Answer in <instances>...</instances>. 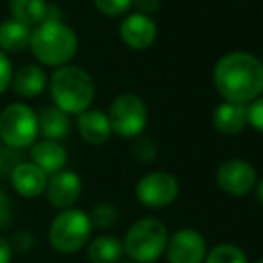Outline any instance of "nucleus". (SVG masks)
Instances as JSON below:
<instances>
[{
  "label": "nucleus",
  "instance_id": "obj_6",
  "mask_svg": "<svg viewBox=\"0 0 263 263\" xmlns=\"http://www.w3.org/2000/svg\"><path fill=\"white\" fill-rule=\"evenodd\" d=\"M38 138V115L27 104L14 102L0 113V140L14 151L31 147Z\"/></svg>",
  "mask_w": 263,
  "mask_h": 263
},
{
  "label": "nucleus",
  "instance_id": "obj_27",
  "mask_svg": "<svg viewBox=\"0 0 263 263\" xmlns=\"http://www.w3.org/2000/svg\"><path fill=\"white\" fill-rule=\"evenodd\" d=\"M247 122L256 131L263 133V97H258L247 106Z\"/></svg>",
  "mask_w": 263,
  "mask_h": 263
},
{
  "label": "nucleus",
  "instance_id": "obj_26",
  "mask_svg": "<svg viewBox=\"0 0 263 263\" xmlns=\"http://www.w3.org/2000/svg\"><path fill=\"white\" fill-rule=\"evenodd\" d=\"M97 9L106 16H120L129 9L133 0H93Z\"/></svg>",
  "mask_w": 263,
  "mask_h": 263
},
{
  "label": "nucleus",
  "instance_id": "obj_10",
  "mask_svg": "<svg viewBox=\"0 0 263 263\" xmlns=\"http://www.w3.org/2000/svg\"><path fill=\"white\" fill-rule=\"evenodd\" d=\"M165 253L168 263H204L208 249L199 231L179 229L168 238Z\"/></svg>",
  "mask_w": 263,
  "mask_h": 263
},
{
  "label": "nucleus",
  "instance_id": "obj_29",
  "mask_svg": "<svg viewBox=\"0 0 263 263\" xmlns=\"http://www.w3.org/2000/svg\"><path fill=\"white\" fill-rule=\"evenodd\" d=\"M11 218H13V204H11V199L7 197L6 192L0 190V231L6 229L11 224Z\"/></svg>",
  "mask_w": 263,
  "mask_h": 263
},
{
  "label": "nucleus",
  "instance_id": "obj_25",
  "mask_svg": "<svg viewBox=\"0 0 263 263\" xmlns=\"http://www.w3.org/2000/svg\"><path fill=\"white\" fill-rule=\"evenodd\" d=\"M9 246L13 249V253H20V254L29 253V251H32L36 247V236L31 231L22 229V231H16L11 236Z\"/></svg>",
  "mask_w": 263,
  "mask_h": 263
},
{
  "label": "nucleus",
  "instance_id": "obj_31",
  "mask_svg": "<svg viewBox=\"0 0 263 263\" xmlns=\"http://www.w3.org/2000/svg\"><path fill=\"white\" fill-rule=\"evenodd\" d=\"M13 249L9 246V240L0 236V263H11L13 260Z\"/></svg>",
  "mask_w": 263,
  "mask_h": 263
},
{
  "label": "nucleus",
  "instance_id": "obj_3",
  "mask_svg": "<svg viewBox=\"0 0 263 263\" xmlns=\"http://www.w3.org/2000/svg\"><path fill=\"white\" fill-rule=\"evenodd\" d=\"M79 40L73 29L61 20H45L31 32V47L34 58L47 66H65L76 55Z\"/></svg>",
  "mask_w": 263,
  "mask_h": 263
},
{
  "label": "nucleus",
  "instance_id": "obj_9",
  "mask_svg": "<svg viewBox=\"0 0 263 263\" xmlns=\"http://www.w3.org/2000/svg\"><path fill=\"white\" fill-rule=\"evenodd\" d=\"M81 194H83V179L73 170H61L47 179L45 197L49 204L59 211L76 208Z\"/></svg>",
  "mask_w": 263,
  "mask_h": 263
},
{
  "label": "nucleus",
  "instance_id": "obj_22",
  "mask_svg": "<svg viewBox=\"0 0 263 263\" xmlns=\"http://www.w3.org/2000/svg\"><path fill=\"white\" fill-rule=\"evenodd\" d=\"M88 217H90L91 228L99 229V231H104V229H109L117 224L118 210L115 208L113 202L102 201V202H97V204L91 208V211L88 213Z\"/></svg>",
  "mask_w": 263,
  "mask_h": 263
},
{
  "label": "nucleus",
  "instance_id": "obj_15",
  "mask_svg": "<svg viewBox=\"0 0 263 263\" xmlns=\"http://www.w3.org/2000/svg\"><path fill=\"white\" fill-rule=\"evenodd\" d=\"M77 131L81 138L90 145H102L109 140L111 125L107 115L99 109H88L77 118Z\"/></svg>",
  "mask_w": 263,
  "mask_h": 263
},
{
  "label": "nucleus",
  "instance_id": "obj_16",
  "mask_svg": "<svg viewBox=\"0 0 263 263\" xmlns=\"http://www.w3.org/2000/svg\"><path fill=\"white\" fill-rule=\"evenodd\" d=\"M247 122V106L235 104V102H222L217 106L213 113V125L222 135H238L240 131L246 129Z\"/></svg>",
  "mask_w": 263,
  "mask_h": 263
},
{
  "label": "nucleus",
  "instance_id": "obj_24",
  "mask_svg": "<svg viewBox=\"0 0 263 263\" xmlns=\"http://www.w3.org/2000/svg\"><path fill=\"white\" fill-rule=\"evenodd\" d=\"M133 158L136 159L138 163H153L156 159L158 149H156V143L153 142L151 138L147 136H138L133 143Z\"/></svg>",
  "mask_w": 263,
  "mask_h": 263
},
{
  "label": "nucleus",
  "instance_id": "obj_32",
  "mask_svg": "<svg viewBox=\"0 0 263 263\" xmlns=\"http://www.w3.org/2000/svg\"><path fill=\"white\" fill-rule=\"evenodd\" d=\"M256 199H258V202L263 206V179L260 181V183H256Z\"/></svg>",
  "mask_w": 263,
  "mask_h": 263
},
{
  "label": "nucleus",
  "instance_id": "obj_13",
  "mask_svg": "<svg viewBox=\"0 0 263 263\" xmlns=\"http://www.w3.org/2000/svg\"><path fill=\"white\" fill-rule=\"evenodd\" d=\"M9 177L16 194L25 199H36L45 194L47 179H49V176L32 161L16 163L11 168Z\"/></svg>",
  "mask_w": 263,
  "mask_h": 263
},
{
  "label": "nucleus",
  "instance_id": "obj_20",
  "mask_svg": "<svg viewBox=\"0 0 263 263\" xmlns=\"http://www.w3.org/2000/svg\"><path fill=\"white\" fill-rule=\"evenodd\" d=\"M11 18L27 27H38L47 20L49 2L47 0H9Z\"/></svg>",
  "mask_w": 263,
  "mask_h": 263
},
{
  "label": "nucleus",
  "instance_id": "obj_4",
  "mask_svg": "<svg viewBox=\"0 0 263 263\" xmlns=\"http://www.w3.org/2000/svg\"><path fill=\"white\" fill-rule=\"evenodd\" d=\"M168 231L158 218L147 217L136 220L124 238V253L135 263H154L165 254Z\"/></svg>",
  "mask_w": 263,
  "mask_h": 263
},
{
  "label": "nucleus",
  "instance_id": "obj_2",
  "mask_svg": "<svg viewBox=\"0 0 263 263\" xmlns=\"http://www.w3.org/2000/svg\"><path fill=\"white\" fill-rule=\"evenodd\" d=\"M50 95L54 106L66 115H77L90 109L95 97V84L81 66H59L50 77Z\"/></svg>",
  "mask_w": 263,
  "mask_h": 263
},
{
  "label": "nucleus",
  "instance_id": "obj_14",
  "mask_svg": "<svg viewBox=\"0 0 263 263\" xmlns=\"http://www.w3.org/2000/svg\"><path fill=\"white\" fill-rule=\"evenodd\" d=\"M31 161L42 168L47 176L65 170L68 161V153L59 142L52 140H40L31 145Z\"/></svg>",
  "mask_w": 263,
  "mask_h": 263
},
{
  "label": "nucleus",
  "instance_id": "obj_7",
  "mask_svg": "<svg viewBox=\"0 0 263 263\" xmlns=\"http://www.w3.org/2000/svg\"><path fill=\"white\" fill-rule=\"evenodd\" d=\"M147 106L138 95L122 93L111 102L107 120L111 131L122 138H138L147 125Z\"/></svg>",
  "mask_w": 263,
  "mask_h": 263
},
{
  "label": "nucleus",
  "instance_id": "obj_33",
  "mask_svg": "<svg viewBox=\"0 0 263 263\" xmlns=\"http://www.w3.org/2000/svg\"><path fill=\"white\" fill-rule=\"evenodd\" d=\"M120 263H135V261H120Z\"/></svg>",
  "mask_w": 263,
  "mask_h": 263
},
{
  "label": "nucleus",
  "instance_id": "obj_8",
  "mask_svg": "<svg viewBox=\"0 0 263 263\" xmlns=\"http://www.w3.org/2000/svg\"><path fill=\"white\" fill-rule=\"evenodd\" d=\"M179 195V183L168 172H149L136 183V199L147 208H165Z\"/></svg>",
  "mask_w": 263,
  "mask_h": 263
},
{
  "label": "nucleus",
  "instance_id": "obj_30",
  "mask_svg": "<svg viewBox=\"0 0 263 263\" xmlns=\"http://www.w3.org/2000/svg\"><path fill=\"white\" fill-rule=\"evenodd\" d=\"M136 6V13H142V14H147L149 16L151 13H156L159 9V0H133Z\"/></svg>",
  "mask_w": 263,
  "mask_h": 263
},
{
  "label": "nucleus",
  "instance_id": "obj_28",
  "mask_svg": "<svg viewBox=\"0 0 263 263\" xmlns=\"http://www.w3.org/2000/svg\"><path fill=\"white\" fill-rule=\"evenodd\" d=\"M13 65H11L9 58L0 50V93L7 90V86L13 81Z\"/></svg>",
  "mask_w": 263,
  "mask_h": 263
},
{
  "label": "nucleus",
  "instance_id": "obj_11",
  "mask_svg": "<svg viewBox=\"0 0 263 263\" xmlns=\"http://www.w3.org/2000/svg\"><path fill=\"white\" fill-rule=\"evenodd\" d=\"M217 184L222 192L235 197L247 195L256 186V168L243 159H229L218 168Z\"/></svg>",
  "mask_w": 263,
  "mask_h": 263
},
{
  "label": "nucleus",
  "instance_id": "obj_1",
  "mask_svg": "<svg viewBox=\"0 0 263 263\" xmlns=\"http://www.w3.org/2000/svg\"><path fill=\"white\" fill-rule=\"evenodd\" d=\"M213 83L226 102H253L263 91V63L249 52H229L215 65Z\"/></svg>",
  "mask_w": 263,
  "mask_h": 263
},
{
  "label": "nucleus",
  "instance_id": "obj_23",
  "mask_svg": "<svg viewBox=\"0 0 263 263\" xmlns=\"http://www.w3.org/2000/svg\"><path fill=\"white\" fill-rule=\"evenodd\" d=\"M204 263H247V258L240 247L233 243H220L206 254Z\"/></svg>",
  "mask_w": 263,
  "mask_h": 263
},
{
  "label": "nucleus",
  "instance_id": "obj_18",
  "mask_svg": "<svg viewBox=\"0 0 263 263\" xmlns=\"http://www.w3.org/2000/svg\"><path fill=\"white\" fill-rule=\"evenodd\" d=\"M70 115L58 109L55 106L43 107L38 115V135L43 136V140H52L61 142L70 133Z\"/></svg>",
  "mask_w": 263,
  "mask_h": 263
},
{
  "label": "nucleus",
  "instance_id": "obj_17",
  "mask_svg": "<svg viewBox=\"0 0 263 263\" xmlns=\"http://www.w3.org/2000/svg\"><path fill=\"white\" fill-rule=\"evenodd\" d=\"M13 90L24 99H34L43 93L47 86V73L38 65H25L13 73Z\"/></svg>",
  "mask_w": 263,
  "mask_h": 263
},
{
  "label": "nucleus",
  "instance_id": "obj_12",
  "mask_svg": "<svg viewBox=\"0 0 263 263\" xmlns=\"http://www.w3.org/2000/svg\"><path fill=\"white\" fill-rule=\"evenodd\" d=\"M158 27L154 20L147 14L131 13L120 24V38L127 47L143 50L151 47L156 40Z\"/></svg>",
  "mask_w": 263,
  "mask_h": 263
},
{
  "label": "nucleus",
  "instance_id": "obj_34",
  "mask_svg": "<svg viewBox=\"0 0 263 263\" xmlns=\"http://www.w3.org/2000/svg\"><path fill=\"white\" fill-rule=\"evenodd\" d=\"M256 263H263V260H260V261H256Z\"/></svg>",
  "mask_w": 263,
  "mask_h": 263
},
{
  "label": "nucleus",
  "instance_id": "obj_21",
  "mask_svg": "<svg viewBox=\"0 0 263 263\" xmlns=\"http://www.w3.org/2000/svg\"><path fill=\"white\" fill-rule=\"evenodd\" d=\"M31 27L20 22L9 20L0 24V50L2 52H22L31 43Z\"/></svg>",
  "mask_w": 263,
  "mask_h": 263
},
{
  "label": "nucleus",
  "instance_id": "obj_5",
  "mask_svg": "<svg viewBox=\"0 0 263 263\" xmlns=\"http://www.w3.org/2000/svg\"><path fill=\"white\" fill-rule=\"evenodd\" d=\"M90 217L86 211L70 208L59 211L49 228V242L61 254H73L86 247L91 238Z\"/></svg>",
  "mask_w": 263,
  "mask_h": 263
},
{
  "label": "nucleus",
  "instance_id": "obj_19",
  "mask_svg": "<svg viewBox=\"0 0 263 263\" xmlns=\"http://www.w3.org/2000/svg\"><path fill=\"white\" fill-rule=\"evenodd\" d=\"M88 260L91 263H120L124 256V243L117 236L99 235L88 243Z\"/></svg>",
  "mask_w": 263,
  "mask_h": 263
}]
</instances>
